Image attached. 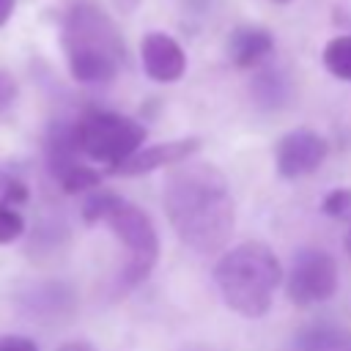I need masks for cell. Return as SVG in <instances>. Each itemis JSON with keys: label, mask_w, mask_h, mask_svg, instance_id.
Wrapping results in <instances>:
<instances>
[{"label": "cell", "mask_w": 351, "mask_h": 351, "mask_svg": "<svg viewBox=\"0 0 351 351\" xmlns=\"http://www.w3.org/2000/svg\"><path fill=\"white\" fill-rule=\"evenodd\" d=\"M165 211L176 236L197 252H219L236 222L225 176L211 162L186 159L165 178Z\"/></svg>", "instance_id": "cell-1"}, {"label": "cell", "mask_w": 351, "mask_h": 351, "mask_svg": "<svg viewBox=\"0 0 351 351\" xmlns=\"http://www.w3.org/2000/svg\"><path fill=\"white\" fill-rule=\"evenodd\" d=\"M63 49L77 82H107L118 74L123 44L101 5L80 0L63 22Z\"/></svg>", "instance_id": "cell-2"}, {"label": "cell", "mask_w": 351, "mask_h": 351, "mask_svg": "<svg viewBox=\"0 0 351 351\" xmlns=\"http://www.w3.org/2000/svg\"><path fill=\"white\" fill-rule=\"evenodd\" d=\"M214 280L228 307L247 318H261L271 307V296L282 282V266L266 244L244 241L217 261Z\"/></svg>", "instance_id": "cell-3"}, {"label": "cell", "mask_w": 351, "mask_h": 351, "mask_svg": "<svg viewBox=\"0 0 351 351\" xmlns=\"http://www.w3.org/2000/svg\"><path fill=\"white\" fill-rule=\"evenodd\" d=\"M82 217L88 222H107L110 230L121 239L129 258L123 266L126 282H140L151 274L156 258H159V239L151 217L137 208L134 203L123 200L112 192H93L82 203Z\"/></svg>", "instance_id": "cell-4"}, {"label": "cell", "mask_w": 351, "mask_h": 351, "mask_svg": "<svg viewBox=\"0 0 351 351\" xmlns=\"http://www.w3.org/2000/svg\"><path fill=\"white\" fill-rule=\"evenodd\" d=\"M77 148L85 159L112 165V170L129 162L145 140V126L121 112H88L74 123Z\"/></svg>", "instance_id": "cell-5"}, {"label": "cell", "mask_w": 351, "mask_h": 351, "mask_svg": "<svg viewBox=\"0 0 351 351\" xmlns=\"http://www.w3.org/2000/svg\"><path fill=\"white\" fill-rule=\"evenodd\" d=\"M337 288V266L324 250H302L285 280V293L293 304L307 307L326 302Z\"/></svg>", "instance_id": "cell-6"}, {"label": "cell", "mask_w": 351, "mask_h": 351, "mask_svg": "<svg viewBox=\"0 0 351 351\" xmlns=\"http://www.w3.org/2000/svg\"><path fill=\"white\" fill-rule=\"evenodd\" d=\"M326 154H329V143L318 132H313V129H293V132H288L280 140L274 162H277L280 176L302 178V176L318 170L324 165Z\"/></svg>", "instance_id": "cell-7"}, {"label": "cell", "mask_w": 351, "mask_h": 351, "mask_svg": "<svg viewBox=\"0 0 351 351\" xmlns=\"http://www.w3.org/2000/svg\"><path fill=\"white\" fill-rule=\"evenodd\" d=\"M140 58H143V69L154 82H176L181 80L184 69H186V55L181 49V44L176 38H170L167 33H148L140 44Z\"/></svg>", "instance_id": "cell-8"}, {"label": "cell", "mask_w": 351, "mask_h": 351, "mask_svg": "<svg viewBox=\"0 0 351 351\" xmlns=\"http://www.w3.org/2000/svg\"><path fill=\"white\" fill-rule=\"evenodd\" d=\"M200 148V140L186 137V140H170V143H156L151 148H140L129 162L118 165L112 173L121 176H140V173H151L159 167H176L186 159H192Z\"/></svg>", "instance_id": "cell-9"}, {"label": "cell", "mask_w": 351, "mask_h": 351, "mask_svg": "<svg viewBox=\"0 0 351 351\" xmlns=\"http://www.w3.org/2000/svg\"><path fill=\"white\" fill-rule=\"evenodd\" d=\"M274 49V38L266 27H255V25H244L236 27L230 33L228 41V55L239 69H252L258 63H263Z\"/></svg>", "instance_id": "cell-10"}, {"label": "cell", "mask_w": 351, "mask_h": 351, "mask_svg": "<svg viewBox=\"0 0 351 351\" xmlns=\"http://www.w3.org/2000/svg\"><path fill=\"white\" fill-rule=\"evenodd\" d=\"M296 351H351V332L337 326H307L296 335Z\"/></svg>", "instance_id": "cell-11"}, {"label": "cell", "mask_w": 351, "mask_h": 351, "mask_svg": "<svg viewBox=\"0 0 351 351\" xmlns=\"http://www.w3.org/2000/svg\"><path fill=\"white\" fill-rule=\"evenodd\" d=\"M324 66L332 77L351 82V36H335L324 47Z\"/></svg>", "instance_id": "cell-12"}, {"label": "cell", "mask_w": 351, "mask_h": 351, "mask_svg": "<svg viewBox=\"0 0 351 351\" xmlns=\"http://www.w3.org/2000/svg\"><path fill=\"white\" fill-rule=\"evenodd\" d=\"M252 93L263 107H280L288 96V82L280 71H261L252 82Z\"/></svg>", "instance_id": "cell-13"}, {"label": "cell", "mask_w": 351, "mask_h": 351, "mask_svg": "<svg viewBox=\"0 0 351 351\" xmlns=\"http://www.w3.org/2000/svg\"><path fill=\"white\" fill-rule=\"evenodd\" d=\"M25 230V219L14 206H0V244H8L14 239H19Z\"/></svg>", "instance_id": "cell-14"}, {"label": "cell", "mask_w": 351, "mask_h": 351, "mask_svg": "<svg viewBox=\"0 0 351 351\" xmlns=\"http://www.w3.org/2000/svg\"><path fill=\"white\" fill-rule=\"evenodd\" d=\"M324 214L337 217V219H351V189H346V186L332 189L324 197Z\"/></svg>", "instance_id": "cell-15"}, {"label": "cell", "mask_w": 351, "mask_h": 351, "mask_svg": "<svg viewBox=\"0 0 351 351\" xmlns=\"http://www.w3.org/2000/svg\"><path fill=\"white\" fill-rule=\"evenodd\" d=\"M0 351H38V346L25 335H3Z\"/></svg>", "instance_id": "cell-16"}, {"label": "cell", "mask_w": 351, "mask_h": 351, "mask_svg": "<svg viewBox=\"0 0 351 351\" xmlns=\"http://www.w3.org/2000/svg\"><path fill=\"white\" fill-rule=\"evenodd\" d=\"M14 96H16V82L11 80L8 71L0 69V107H8L14 101Z\"/></svg>", "instance_id": "cell-17"}, {"label": "cell", "mask_w": 351, "mask_h": 351, "mask_svg": "<svg viewBox=\"0 0 351 351\" xmlns=\"http://www.w3.org/2000/svg\"><path fill=\"white\" fill-rule=\"evenodd\" d=\"M11 14H14V0H0V27L11 19Z\"/></svg>", "instance_id": "cell-18"}, {"label": "cell", "mask_w": 351, "mask_h": 351, "mask_svg": "<svg viewBox=\"0 0 351 351\" xmlns=\"http://www.w3.org/2000/svg\"><path fill=\"white\" fill-rule=\"evenodd\" d=\"M58 351H96L90 343H82V340H71V343H66V346H60Z\"/></svg>", "instance_id": "cell-19"}, {"label": "cell", "mask_w": 351, "mask_h": 351, "mask_svg": "<svg viewBox=\"0 0 351 351\" xmlns=\"http://www.w3.org/2000/svg\"><path fill=\"white\" fill-rule=\"evenodd\" d=\"M346 250H348V255H351V230H348V236H346Z\"/></svg>", "instance_id": "cell-20"}, {"label": "cell", "mask_w": 351, "mask_h": 351, "mask_svg": "<svg viewBox=\"0 0 351 351\" xmlns=\"http://www.w3.org/2000/svg\"><path fill=\"white\" fill-rule=\"evenodd\" d=\"M271 3H291V0H271Z\"/></svg>", "instance_id": "cell-21"}]
</instances>
